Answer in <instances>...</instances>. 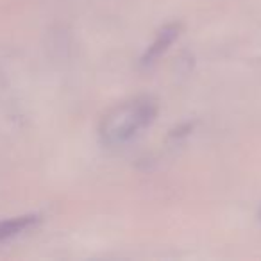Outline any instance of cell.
Wrapping results in <instances>:
<instances>
[{"instance_id": "277c9868", "label": "cell", "mask_w": 261, "mask_h": 261, "mask_svg": "<svg viewBox=\"0 0 261 261\" xmlns=\"http://www.w3.org/2000/svg\"><path fill=\"white\" fill-rule=\"evenodd\" d=\"M259 222H261V211H259Z\"/></svg>"}, {"instance_id": "7a4b0ae2", "label": "cell", "mask_w": 261, "mask_h": 261, "mask_svg": "<svg viewBox=\"0 0 261 261\" xmlns=\"http://www.w3.org/2000/svg\"><path fill=\"white\" fill-rule=\"evenodd\" d=\"M179 33H181V23H168V25H165L163 29L158 33L156 40L149 45L147 52L143 54L142 65L149 66V65H152L156 59H160L161 56L168 50V47L177 40Z\"/></svg>"}, {"instance_id": "3957f363", "label": "cell", "mask_w": 261, "mask_h": 261, "mask_svg": "<svg viewBox=\"0 0 261 261\" xmlns=\"http://www.w3.org/2000/svg\"><path fill=\"white\" fill-rule=\"evenodd\" d=\"M40 217L38 215H23V217H15L8 218V220L0 222V242L9 240L13 236H18L22 232L29 231L31 227L38 224Z\"/></svg>"}, {"instance_id": "6da1fadb", "label": "cell", "mask_w": 261, "mask_h": 261, "mask_svg": "<svg viewBox=\"0 0 261 261\" xmlns=\"http://www.w3.org/2000/svg\"><path fill=\"white\" fill-rule=\"evenodd\" d=\"M158 106L150 98H135L115 106L100 122V138L109 147H123L154 123Z\"/></svg>"}]
</instances>
